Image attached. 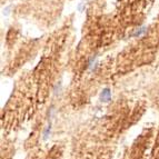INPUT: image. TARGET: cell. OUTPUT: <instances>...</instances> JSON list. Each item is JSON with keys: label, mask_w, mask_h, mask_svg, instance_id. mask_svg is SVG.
Masks as SVG:
<instances>
[{"label": "cell", "mask_w": 159, "mask_h": 159, "mask_svg": "<svg viewBox=\"0 0 159 159\" xmlns=\"http://www.w3.org/2000/svg\"><path fill=\"white\" fill-rule=\"evenodd\" d=\"M109 97H110V93H109L108 90L102 91V93H101V99H102V100L107 101L109 99Z\"/></svg>", "instance_id": "6da1fadb"}]
</instances>
